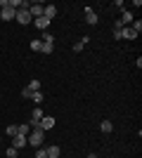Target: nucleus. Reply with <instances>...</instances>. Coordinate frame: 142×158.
<instances>
[{
    "label": "nucleus",
    "instance_id": "nucleus-2",
    "mask_svg": "<svg viewBox=\"0 0 142 158\" xmlns=\"http://www.w3.org/2000/svg\"><path fill=\"white\" fill-rule=\"evenodd\" d=\"M52 127H54V118H52V116H43V118H41V123H38V125H36L33 130L47 132V130H52Z\"/></svg>",
    "mask_w": 142,
    "mask_h": 158
},
{
    "label": "nucleus",
    "instance_id": "nucleus-3",
    "mask_svg": "<svg viewBox=\"0 0 142 158\" xmlns=\"http://www.w3.org/2000/svg\"><path fill=\"white\" fill-rule=\"evenodd\" d=\"M14 19L19 21L21 26H26V24H31V21H33V17L28 14V10H24V7H19V10H17V17H14Z\"/></svg>",
    "mask_w": 142,
    "mask_h": 158
},
{
    "label": "nucleus",
    "instance_id": "nucleus-11",
    "mask_svg": "<svg viewBox=\"0 0 142 158\" xmlns=\"http://www.w3.org/2000/svg\"><path fill=\"white\" fill-rule=\"evenodd\" d=\"M118 21H121L123 26H126V24H133L135 19H133V14H130L128 10H123V12H121V19H118Z\"/></svg>",
    "mask_w": 142,
    "mask_h": 158
},
{
    "label": "nucleus",
    "instance_id": "nucleus-8",
    "mask_svg": "<svg viewBox=\"0 0 142 158\" xmlns=\"http://www.w3.org/2000/svg\"><path fill=\"white\" fill-rule=\"evenodd\" d=\"M33 26L41 28V31H47V26H50V19H45V17H38V19H33Z\"/></svg>",
    "mask_w": 142,
    "mask_h": 158
},
{
    "label": "nucleus",
    "instance_id": "nucleus-5",
    "mask_svg": "<svg viewBox=\"0 0 142 158\" xmlns=\"http://www.w3.org/2000/svg\"><path fill=\"white\" fill-rule=\"evenodd\" d=\"M83 12H85V21H88L90 26H95L97 24V14H95L93 7H83Z\"/></svg>",
    "mask_w": 142,
    "mask_h": 158
},
{
    "label": "nucleus",
    "instance_id": "nucleus-23",
    "mask_svg": "<svg viewBox=\"0 0 142 158\" xmlns=\"http://www.w3.org/2000/svg\"><path fill=\"white\" fill-rule=\"evenodd\" d=\"M36 158H47V153H45V149H43V146L36 151Z\"/></svg>",
    "mask_w": 142,
    "mask_h": 158
},
{
    "label": "nucleus",
    "instance_id": "nucleus-10",
    "mask_svg": "<svg viewBox=\"0 0 142 158\" xmlns=\"http://www.w3.org/2000/svg\"><path fill=\"white\" fill-rule=\"evenodd\" d=\"M100 130L104 132V135H109V132L114 130V123H111V120H100Z\"/></svg>",
    "mask_w": 142,
    "mask_h": 158
},
{
    "label": "nucleus",
    "instance_id": "nucleus-19",
    "mask_svg": "<svg viewBox=\"0 0 142 158\" xmlns=\"http://www.w3.org/2000/svg\"><path fill=\"white\" fill-rule=\"evenodd\" d=\"M43 43H54V35L47 33V31H43Z\"/></svg>",
    "mask_w": 142,
    "mask_h": 158
},
{
    "label": "nucleus",
    "instance_id": "nucleus-18",
    "mask_svg": "<svg viewBox=\"0 0 142 158\" xmlns=\"http://www.w3.org/2000/svg\"><path fill=\"white\" fill-rule=\"evenodd\" d=\"M130 28H133V31L137 33V35H140V31H142V21L137 19V21H133V24H130Z\"/></svg>",
    "mask_w": 142,
    "mask_h": 158
},
{
    "label": "nucleus",
    "instance_id": "nucleus-9",
    "mask_svg": "<svg viewBox=\"0 0 142 158\" xmlns=\"http://www.w3.org/2000/svg\"><path fill=\"white\" fill-rule=\"evenodd\" d=\"M121 38H126V40H133V38H137V33L133 31L130 26H123V28H121Z\"/></svg>",
    "mask_w": 142,
    "mask_h": 158
},
{
    "label": "nucleus",
    "instance_id": "nucleus-15",
    "mask_svg": "<svg viewBox=\"0 0 142 158\" xmlns=\"http://www.w3.org/2000/svg\"><path fill=\"white\" fill-rule=\"evenodd\" d=\"M31 99H33L36 106H41V104H43V92H41V90H38V92H33V94H31Z\"/></svg>",
    "mask_w": 142,
    "mask_h": 158
},
{
    "label": "nucleus",
    "instance_id": "nucleus-12",
    "mask_svg": "<svg viewBox=\"0 0 142 158\" xmlns=\"http://www.w3.org/2000/svg\"><path fill=\"white\" fill-rule=\"evenodd\" d=\"M45 153H47V158H59L62 149H59V146H47V149H45Z\"/></svg>",
    "mask_w": 142,
    "mask_h": 158
},
{
    "label": "nucleus",
    "instance_id": "nucleus-24",
    "mask_svg": "<svg viewBox=\"0 0 142 158\" xmlns=\"http://www.w3.org/2000/svg\"><path fill=\"white\" fill-rule=\"evenodd\" d=\"M88 158H97V153H88Z\"/></svg>",
    "mask_w": 142,
    "mask_h": 158
},
{
    "label": "nucleus",
    "instance_id": "nucleus-6",
    "mask_svg": "<svg viewBox=\"0 0 142 158\" xmlns=\"http://www.w3.org/2000/svg\"><path fill=\"white\" fill-rule=\"evenodd\" d=\"M26 144H28V142H26V137H24V135H14V137H12V146L17 149V151H19V149H24Z\"/></svg>",
    "mask_w": 142,
    "mask_h": 158
},
{
    "label": "nucleus",
    "instance_id": "nucleus-21",
    "mask_svg": "<svg viewBox=\"0 0 142 158\" xmlns=\"http://www.w3.org/2000/svg\"><path fill=\"white\" fill-rule=\"evenodd\" d=\"M17 153H19V151H17L14 146H10V149H7V158H17Z\"/></svg>",
    "mask_w": 142,
    "mask_h": 158
},
{
    "label": "nucleus",
    "instance_id": "nucleus-1",
    "mask_svg": "<svg viewBox=\"0 0 142 158\" xmlns=\"http://www.w3.org/2000/svg\"><path fill=\"white\" fill-rule=\"evenodd\" d=\"M26 142H28L31 146H36V149H41V146H43V142H45V132L33 130V132H31V135L26 137Z\"/></svg>",
    "mask_w": 142,
    "mask_h": 158
},
{
    "label": "nucleus",
    "instance_id": "nucleus-25",
    "mask_svg": "<svg viewBox=\"0 0 142 158\" xmlns=\"http://www.w3.org/2000/svg\"><path fill=\"white\" fill-rule=\"evenodd\" d=\"M0 144H2V137H0Z\"/></svg>",
    "mask_w": 142,
    "mask_h": 158
},
{
    "label": "nucleus",
    "instance_id": "nucleus-22",
    "mask_svg": "<svg viewBox=\"0 0 142 158\" xmlns=\"http://www.w3.org/2000/svg\"><path fill=\"white\" fill-rule=\"evenodd\" d=\"M31 94H33V92H31L28 87H24V90H21V97H24V99H31Z\"/></svg>",
    "mask_w": 142,
    "mask_h": 158
},
{
    "label": "nucleus",
    "instance_id": "nucleus-7",
    "mask_svg": "<svg viewBox=\"0 0 142 158\" xmlns=\"http://www.w3.org/2000/svg\"><path fill=\"white\" fill-rule=\"evenodd\" d=\"M43 17L52 21L54 17H57V7H54V5H45V7H43Z\"/></svg>",
    "mask_w": 142,
    "mask_h": 158
},
{
    "label": "nucleus",
    "instance_id": "nucleus-4",
    "mask_svg": "<svg viewBox=\"0 0 142 158\" xmlns=\"http://www.w3.org/2000/svg\"><path fill=\"white\" fill-rule=\"evenodd\" d=\"M43 2H31V7H28V14L33 17V19H38V17H43Z\"/></svg>",
    "mask_w": 142,
    "mask_h": 158
},
{
    "label": "nucleus",
    "instance_id": "nucleus-20",
    "mask_svg": "<svg viewBox=\"0 0 142 158\" xmlns=\"http://www.w3.org/2000/svg\"><path fill=\"white\" fill-rule=\"evenodd\" d=\"M17 135V125H7V137H14Z\"/></svg>",
    "mask_w": 142,
    "mask_h": 158
},
{
    "label": "nucleus",
    "instance_id": "nucleus-17",
    "mask_svg": "<svg viewBox=\"0 0 142 158\" xmlns=\"http://www.w3.org/2000/svg\"><path fill=\"white\" fill-rule=\"evenodd\" d=\"M28 90H31V92H38V90H41V80H31V83H28Z\"/></svg>",
    "mask_w": 142,
    "mask_h": 158
},
{
    "label": "nucleus",
    "instance_id": "nucleus-13",
    "mask_svg": "<svg viewBox=\"0 0 142 158\" xmlns=\"http://www.w3.org/2000/svg\"><path fill=\"white\" fill-rule=\"evenodd\" d=\"M17 135H24V137H28V135H31V125H28V123H24V125H17Z\"/></svg>",
    "mask_w": 142,
    "mask_h": 158
},
{
    "label": "nucleus",
    "instance_id": "nucleus-14",
    "mask_svg": "<svg viewBox=\"0 0 142 158\" xmlns=\"http://www.w3.org/2000/svg\"><path fill=\"white\" fill-rule=\"evenodd\" d=\"M28 47H31L33 52H41V50H43V40H38V38L31 40V43H28Z\"/></svg>",
    "mask_w": 142,
    "mask_h": 158
},
{
    "label": "nucleus",
    "instance_id": "nucleus-16",
    "mask_svg": "<svg viewBox=\"0 0 142 158\" xmlns=\"http://www.w3.org/2000/svg\"><path fill=\"white\" fill-rule=\"evenodd\" d=\"M52 50H54V43H43V50H41V52L43 54H52Z\"/></svg>",
    "mask_w": 142,
    "mask_h": 158
}]
</instances>
